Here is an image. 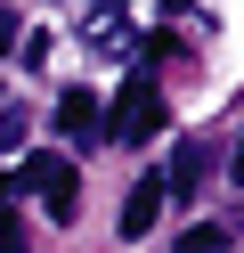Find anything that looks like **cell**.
I'll return each instance as SVG.
<instances>
[{
	"instance_id": "cell-1",
	"label": "cell",
	"mask_w": 244,
	"mask_h": 253,
	"mask_svg": "<svg viewBox=\"0 0 244 253\" xmlns=\"http://www.w3.org/2000/svg\"><path fill=\"white\" fill-rule=\"evenodd\" d=\"M25 188L49 204V220H73V204H81V180L65 155H25Z\"/></svg>"
},
{
	"instance_id": "cell-2",
	"label": "cell",
	"mask_w": 244,
	"mask_h": 253,
	"mask_svg": "<svg viewBox=\"0 0 244 253\" xmlns=\"http://www.w3.org/2000/svg\"><path fill=\"white\" fill-rule=\"evenodd\" d=\"M122 147H139V139H155L163 131V98H155V82H130L122 98H114V123H106Z\"/></svg>"
},
{
	"instance_id": "cell-3",
	"label": "cell",
	"mask_w": 244,
	"mask_h": 253,
	"mask_svg": "<svg viewBox=\"0 0 244 253\" xmlns=\"http://www.w3.org/2000/svg\"><path fill=\"white\" fill-rule=\"evenodd\" d=\"M57 131L65 139H98V98H90V90H65V98H57Z\"/></svg>"
},
{
	"instance_id": "cell-4",
	"label": "cell",
	"mask_w": 244,
	"mask_h": 253,
	"mask_svg": "<svg viewBox=\"0 0 244 253\" xmlns=\"http://www.w3.org/2000/svg\"><path fill=\"white\" fill-rule=\"evenodd\" d=\"M155 212H163V180H139V188H130V204H122V237H146V229H155Z\"/></svg>"
},
{
	"instance_id": "cell-5",
	"label": "cell",
	"mask_w": 244,
	"mask_h": 253,
	"mask_svg": "<svg viewBox=\"0 0 244 253\" xmlns=\"http://www.w3.org/2000/svg\"><path fill=\"white\" fill-rule=\"evenodd\" d=\"M25 131H33L25 98H0V155H8V147H25Z\"/></svg>"
},
{
	"instance_id": "cell-6",
	"label": "cell",
	"mask_w": 244,
	"mask_h": 253,
	"mask_svg": "<svg viewBox=\"0 0 244 253\" xmlns=\"http://www.w3.org/2000/svg\"><path fill=\"white\" fill-rule=\"evenodd\" d=\"M179 253H228V229H187V237H179Z\"/></svg>"
},
{
	"instance_id": "cell-7",
	"label": "cell",
	"mask_w": 244,
	"mask_h": 253,
	"mask_svg": "<svg viewBox=\"0 0 244 253\" xmlns=\"http://www.w3.org/2000/svg\"><path fill=\"white\" fill-rule=\"evenodd\" d=\"M8 49H16V17L0 8V57H8Z\"/></svg>"
},
{
	"instance_id": "cell-8",
	"label": "cell",
	"mask_w": 244,
	"mask_h": 253,
	"mask_svg": "<svg viewBox=\"0 0 244 253\" xmlns=\"http://www.w3.org/2000/svg\"><path fill=\"white\" fill-rule=\"evenodd\" d=\"M228 171H236V180H244V147H236V164H228Z\"/></svg>"
},
{
	"instance_id": "cell-9",
	"label": "cell",
	"mask_w": 244,
	"mask_h": 253,
	"mask_svg": "<svg viewBox=\"0 0 244 253\" xmlns=\"http://www.w3.org/2000/svg\"><path fill=\"white\" fill-rule=\"evenodd\" d=\"M0 204H8V180H0Z\"/></svg>"
}]
</instances>
